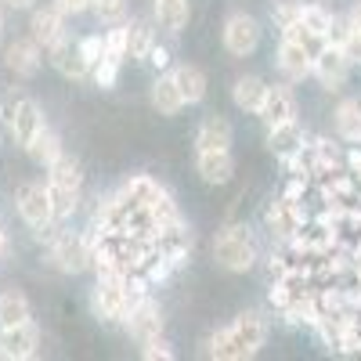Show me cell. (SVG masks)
Listing matches in <instances>:
<instances>
[{"label": "cell", "instance_id": "obj_2", "mask_svg": "<svg viewBox=\"0 0 361 361\" xmlns=\"http://www.w3.org/2000/svg\"><path fill=\"white\" fill-rule=\"evenodd\" d=\"M145 293H137L130 286V279L123 271H109V275H98V286H94V314L102 322H123L130 314V307L137 304Z\"/></svg>", "mask_w": 361, "mask_h": 361}, {"label": "cell", "instance_id": "obj_39", "mask_svg": "<svg viewBox=\"0 0 361 361\" xmlns=\"http://www.w3.org/2000/svg\"><path fill=\"white\" fill-rule=\"evenodd\" d=\"M58 8H62L66 15H80V11H87L90 8V0H54Z\"/></svg>", "mask_w": 361, "mask_h": 361}, {"label": "cell", "instance_id": "obj_32", "mask_svg": "<svg viewBox=\"0 0 361 361\" xmlns=\"http://www.w3.org/2000/svg\"><path fill=\"white\" fill-rule=\"evenodd\" d=\"M105 54L116 62H127V22H116L105 33Z\"/></svg>", "mask_w": 361, "mask_h": 361}, {"label": "cell", "instance_id": "obj_16", "mask_svg": "<svg viewBox=\"0 0 361 361\" xmlns=\"http://www.w3.org/2000/svg\"><path fill=\"white\" fill-rule=\"evenodd\" d=\"M195 173L206 185H224V180H231V173H235L231 148H199L195 152Z\"/></svg>", "mask_w": 361, "mask_h": 361}, {"label": "cell", "instance_id": "obj_10", "mask_svg": "<svg viewBox=\"0 0 361 361\" xmlns=\"http://www.w3.org/2000/svg\"><path fill=\"white\" fill-rule=\"evenodd\" d=\"M37 354H40V329H37L33 318L22 322V325H11V329H0V357L25 361V357H37Z\"/></svg>", "mask_w": 361, "mask_h": 361}, {"label": "cell", "instance_id": "obj_20", "mask_svg": "<svg viewBox=\"0 0 361 361\" xmlns=\"http://www.w3.org/2000/svg\"><path fill=\"white\" fill-rule=\"evenodd\" d=\"M166 188L159 185L156 177H148V173H137V177H130L123 188H119V199H123L127 206H141V209H148L159 195H163Z\"/></svg>", "mask_w": 361, "mask_h": 361}, {"label": "cell", "instance_id": "obj_19", "mask_svg": "<svg viewBox=\"0 0 361 361\" xmlns=\"http://www.w3.org/2000/svg\"><path fill=\"white\" fill-rule=\"evenodd\" d=\"M152 15H156V25L163 29V33L177 37L192 18V4L188 0H152Z\"/></svg>", "mask_w": 361, "mask_h": 361}, {"label": "cell", "instance_id": "obj_26", "mask_svg": "<svg viewBox=\"0 0 361 361\" xmlns=\"http://www.w3.org/2000/svg\"><path fill=\"white\" fill-rule=\"evenodd\" d=\"M170 73L177 80V90H180V98H185V105H199L206 98V73L199 66H177Z\"/></svg>", "mask_w": 361, "mask_h": 361}, {"label": "cell", "instance_id": "obj_29", "mask_svg": "<svg viewBox=\"0 0 361 361\" xmlns=\"http://www.w3.org/2000/svg\"><path fill=\"white\" fill-rule=\"evenodd\" d=\"M25 152L33 156V163H40V166L47 170V166H51L58 156H62V137H58L51 127H44V130H40L33 141L25 145Z\"/></svg>", "mask_w": 361, "mask_h": 361}, {"label": "cell", "instance_id": "obj_9", "mask_svg": "<svg viewBox=\"0 0 361 361\" xmlns=\"http://www.w3.org/2000/svg\"><path fill=\"white\" fill-rule=\"evenodd\" d=\"M123 325H127V333H130L137 343H148V340L163 336V307L145 293L137 304L130 307V314L123 318Z\"/></svg>", "mask_w": 361, "mask_h": 361}, {"label": "cell", "instance_id": "obj_35", "mask_svg": "<svg viewBox=\"0 0 361 361\" xmlns=\"http://www.w3.org/2000/svg\"><path fill=\"white\" fill-rule=\"evenodd\" d=\"M119 66L123 62H116V58L102 54V62L94 66V83L98 87H116V76H119Z\"/></svg>", "mask_w": 361, "mask_h": 361}, {"label": "cell", "instance_id": "obj_34", "mask_svg": "<svg viewBox=\"0 0 361 361\" xmlns=\"http://www.w3.org/2000/svg\"><path fill=\"white\" fill-rule=\"evenodd\" d=\"M347 25H350V40H347V58L350 62H361V4H354L347 11Z\"/></svg>", "mask_w": 361, "mask_h": 361}, {"label": "cell", "instance_id": "obj_5", "mask_svg": "<svg viewBox=\"0 0 361 361\" xmlns=\"http://www.w3.org/2000/svg\"><path fill=\"white\" fill-rule=\"evenodd\" d=\"M18 217L33 228L40 238H51L54 235V202H51V192H47V180H29V185L18 188Z\"/></svg>", "mask_w": 361, "mask_h": 361}, {"label": "cell", "instance_id": "obj_18", "mask_svg": "<svg viewBox=\"0 0 361 361\" xmlns=\"http://www.w3.org/2000/svg\"><path fill=\"white\" fill-rule=\"evenodd\" d=\"M47 54H51L47 62H51L58 73H62L66 80H83V76H90V62H87V58L80 54V44H69V40H62L58 47H51Z\"/></svg>", "mask_w": 361, "mask_h": 361}, {"label": "cell", "instance_id": "obj_22", "mask_svg": "<svg viewBox=\"0 0 361 361\" xmlns=\"http://www.w3.org/2000/svg\"><path fill=\"white\" fill-rule=\"evenodd\" d=\"M152 109L159 116H177L180 109H185V98H180V90H177L173 73L156 76V83H152Z\"/></svg>", "mask_w": 361, "mask_h": 361}, {"label": "cell", "instance_id": "obj_6", "mask_svg": "<svg viewBox=\"0 0 361 361\" xmlns=\"http://www.w3.org/2000/svg\"><path fill=\"white\" fill-rule=\"evenodd\" d=\"M51 264L66 275H80L94 264V246L76 231H54L51 235Z\"/></svg>", "mask_w": 361, "mask_h": 361}, {"label": "cell", "instance_id": "obj_43", "mask_svg": "<svg viewBox=\"0 0 361 361\" xmlns=\"http://www.w3.org/2000/svg\"><path fill=\"white\" fill-rule=\"evenodd\" d=\"M0 29H4V18H0Z\"/></svg>", "mask_w": 361, "mask_h": 361}, {"label": "cell", "instance_id": "obj_14", "mask_svg": "<svg viewBox=\"0 0 361 361\" xmlns=\"http://www.w3.org/2000/svg\"><path fill=\"white\" fill-rule=\"evenodd\" d=\"M257 116L264 119V127H279V123H289V119H296V94L286 87V83H275L267 87V94L257 109Z\"/></svg>", "mask_w": 361, "mask_h": 361}, {"label": "cell", "instance_id": "obj_40", "mask_svg": "<svg viewBox=\"0 0 361 361\" xmlns=\"http://www.w3.org/2000/svg\"><path fill=\"white\" fill-rule=\"evenodd\" d=\"M4 4H8L11 11H25V8H33V0H4Z\"/></svg>", "mask_w": 361, "mask_h": 361}, {"label": "cell", "instance_id": "obj_23", "mask_svg": "<svg viewBox=\"0 0 361 361\" xmlns=\"http://www.w3.org/2000/svg\"><path fill=\"white\" fill-rule=\"evenodd\" d=\"M33 318V307H29V296L22 289H4L0 293V329H11Z\"/></svg>", "mask_w": 361, "mask_h": 361}, {"label": "cell", "instance_id": "obj_17", "mask_svg": "<svg viewBox=\"0 0 361 361\" xmlns=\"http://www.w3.org/2000/svg\"><path fill=\"white\" fill-rule=\"evenodd\" d=\"M40 62H44V47L29 37V40H15V44H8V51H4V66L15 73V76H22V80H29V76H37L40 73Z\"/></svg>", "mask_w": 361, "mask_h": 361}, {"label": "cell", "instance_id": "obj_28", "mask_svg": "<svg viewBox=\"0 0 361 361\" xmlns=\"http://www.w3.org/2000/svg\"><path fill=\"white\" fill-rule=\"evenodd\" d=\"M156 47V29L152 22H127V58L148 62V51Z\"/></svg>", "mask_w": 361, "mask_h": 361}, {"label": "cell", "instance_id": "obj_12", "mask_svg": "<svg viewBox=\"0 0 361 361\" xmlns=\"http://www.w3.org/2000/svg\"><path fill=\"white\" fill-rule=\"evenodd\" d=\"M29 37H33L44 51L58 47L66 40V11L51 4V8H33V18H29Z\"/></svg>", "mask_w": 361, "mask_h": 361}, {"label": "cell", "instance_id": "obj_15", "mask_svg": "<svg viewBox=\"0 0 361 361\" xmlns=\"http://www.w3.org/2000/svg\"><path fill=\"white\" fill-rule=\"evenodd\" d=\"M264 224L271 235H279V238H293L300 228H304V209H300L296 199H279V202H271L264 209Z\"/></svg>", "mask_w": 361, "mask_h": 361}, {"label": "cell", "instance_id": "obj_24", "mask_svg": "<svg viewBox=\"0 0 361 361\" xmlns=\"http://www.w3.org/2000/svg\"><path fill=\"white\" fill-rule=\"evenodd\" d=\"M333 123H336V134L350 145H361V98H347L336 105V116H333Z\"/></svg>", "mask_w": 361, "mask_h": 361}, {"label": "cell", "instance_id": "obj_25", "mask_svg": "<svg viewBox=\"0 0 361 361\" xmlns=\"http://www.w3.org/2000/svg\"><path fill=\"white\" fill-rule=\"evenodd\" d=\"M300 145H304V127H300V119H289V123H279V127H267V148H271V152L293 156Z\"/></svg>", "mask_w": 361, "mask_h": 361}, {"label": "cell", "instance_id": "obj_37", "mask_svg": "<svg viewBox=\"0 0 361 361\" xmlns=\"http://www.w3.org/2000/svg\"><path fill=\"white\" fill-rule=\"evenodd\" d=\"M80 54L90 62V73H94V66L102 62V54H105V37H83L80 40Z\"/></svg>", "mask_w": 361, "mask_h": 361}, {"label": "cell", "instance_id": "obj_7", "mask_svg": "<svg viewBox=\"0 0 361 361\" xmlns=\"http://www.w3.org/2000/svg\"><path fill=\"white\" fill-rule=\"evenodd\" d=\"M0 112H4V119H8V130L15 134V141L25 148L29 141H33L47 123H44V112H40V105L33 102V98H25V94H18V98H11V102H4L0 105Z\"/></svg>", "mask_w": 361, "mask_h": 361}, {"label": "cell", "instance_id": "obj_41", "mask_svg": "<svg viewBox=\"0 0 361 361\" xmlns=\"http://www.w3.org/2000/svg\"><path fill=\"white\" fill-rule=\"evenodd\" d=\"M4 250H8V231H4V224H0V257H4Z\"/></svg>", "mask_w": 361, "mask_h": 361}, {"label": "cell", "instance_id": "obj_27", "mask_svg": "<svg viewBox=\"0 0 361 361\" xmlns=\"http://www.w3.org/2000/svg\"><path fill=\"white\" fill-rule=\"evenodd\" d=\"M264 94H267V83L260 76H238L235 87H231V102L243 109V112H257L260 102H264Z\"/></svg>", "mask_w": 361, "mask_h": 361}, {"label": "cell", "instance_id": "obj_30", "mask_svg": "<svg viewBox=\"0 0 361 361\" xmlns=\"http://www.w3.org/2000/svg\"><path fill=\"white\" fill-rule=\"evenodd\" d=\"M300 25H304L314 40L325 44L329 29H333V11H325L322 4H304V8H300Z\"/></svg>", "mask_w": 361, "mask_h": 361}, {"label": "cell", "instance_id": "obj_1", "mask_svg": "<svg viewBox=\"0 0 361 361\" xmlns=\"http://www.w3.org/2000/svg\"><path fill=\"white\" fill-rule=\"evenodd\" d=\"M264 340H267V318L260 311H243L209 336L206 354L217 361H246L264 347Z\"/></svg>", "mask_w": 361, "mask_h": 361}, {"label": "cell", "instance_id": "obj_13", "mask_svg": "<svg viewBox=\"0 0 361 361\" xmlns=\"http://www.w3.org/2000/svg\"><path fill=\"white\" fill-rule=\"evenodd\" d=\"M152 246H156V253H159L163 260H170L173 267H180V264L188 260V253H192V228H188L185 221L166 224V228H159V235L152 238Z\"/></svg>", "mask_w": 361, "mask_h": 361}, {"label": "cell", "instance_id": "obj_38", "mask_svg": "<svg viewBox=\"0 0 361 361\" xmlns=\"http://www.w3.org/2000/svg\"><path fill=\"white\" fill-rule=\"evenodd\" d=\"M148 62H152V66H156V69H166V66H170V51H166V47H159V44H156V47H152V51H148Z\"/></svg>", "mask_w": 361, "mask_h": 361}, {"label": "cell", "instance_id": "obj_8", "mask_svg": "<svg viewBox=\"0 0 361 361\" xmlns=\"http://www.w3.org/2000/svg\"><path fill=\"white\" fill-rule=\"evenodd\" d=\"M221 40H224V51H228V54L250 58V54L260 47V22H257L253 15H246V11H231V15L224 18Z\"/></svg>", "mask_w": 361, "mask_h": 361}, {"label": "cell", "instance_id": "obj_11", "mask_svg": "<svg viewBox=\"0 0 361 361\" xmlns=\"http://www.w3.org/2000/svg\"><path fill=\"white\" fill-rule=\"evenodd\" d=\"M350 66H354V62L347 58L343 47L322 44L318 54H314V73H311V76H318V83H322L325 90H340L343 80H347V73H350Z\"/></svg>", "mask_w": 361, "mask_h": 361}, {"label": "cell", "instance_id": "obj_3", "mask_svg": "<svg viewBox=\"0 0 361 361\" xmlns=\"http://www.w3.org/2000/svg\"><path fill=\"white\" fill-rule=\"evenodd\" d=\"M47 192H51V202H54V217L58 221L73 217V209L80 206V192H83V170L73 156L62 152L47 166Z\"/></svg>", "mask_w": 361, "mask_h": 361}, {"label": "cell", "instance_id": "obj_36", "mask_svg": "<svg viewBox=\"0 0 361 361\" xmlns=\"http://www.w3.org/2000/svg\"><path fill=\"white\" fill-rule=\"evenodd\" d=\"M141 357L145 361H173V350H170V343L163 336H156V340L141 343Z\"/></svg>", "mask_w": 361, "mask_h": 361}, {"label": "cell", "instance_id": "obj_4", "mask_svg": "<svg viewBox=\"0 0 361 361\" xmlns=\"http://www.w3.org/2000/svg\"><path fill=\"white\" fill-rule=\"evenodd\" d=\"M214 260L224 267V271H235V275H243L257 264V238L246 224H228L217 243H214Z\"/></svg>", "mask_w": 361, "mask_h": 361}, {"label": "cell", "instance_id": "obj_42", "mask_svg": "<svg viewBox=\"0 0 361 361\" xmlns=\"http://www.w3.org/2000/svg\"><path fill=\"white\" fill-rule=\"evenodd\" d=\"M0 145H4V134H0Z\"/></svg>", "mask_w": 361, "mask_h": 361}, {"label": "cell", "instance_id": "obj_21", "mask_svg": "<svg viewBox=\"0 0 361 361\" xmlns=\"http://www.w3.org/2000/svg\"><path fill=\"white\" fill-rule=\"evenodd\" d=\"M231 137H235V130L224 116H206L195 134V152L199 148H231Z\"/></svg>", "mask_w": 361, "mask_h": 361}, {"label": "cell", "instance_id": "obj_31", "mask_svg": "<svg viewBox=\"0 0 361 361\" xmlns=\"http://www.w3.org/2000/svg\"><path fill=\"white\" fill-rule=\"evenodd\" d=\"M90 11H94L98 22L116 25V22L127 18V0H90Z\"/></svg>", "mask_w": 361, "mask_h": 361}, {"label": "cell", "instance_id": "obj_33", "mask_svg": "<svg viewBox=\"0 0 361 361\" xmlns=\"http://www.w3.org/2000/svg\"><path fill=\"white\" fill-rule=\"evenodd\" d=\"M300 8H304V0H271V18H275L279 29L300 22Z\"/></svg>", "mask_w": 361, "mask_h": 361}]
</instances>
